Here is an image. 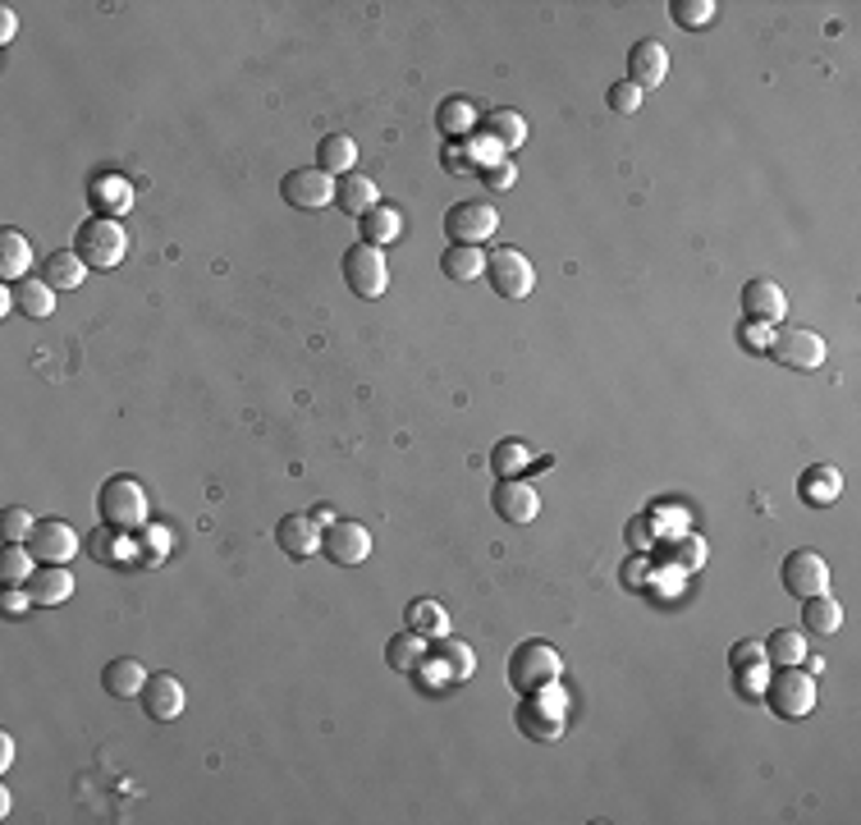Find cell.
Masks as SVG:
<instances>
[{"mask_svg":"<svg viewBox=\"0 0 861 825\" xmlns=\"http://www.w3.org/2000/svg\"><path fill=\"white\" fill-rule=\"evenodd\" d=\"M404 619H408V629H412V633H422L427 642L450 637V614H445V606H440V601H431V597H417V601H408Z\"/></svg>","mask_w":861,"mask_h":825,"instance_id":"cell-29","label":"cell"},{"mask_svg":"<svg viewBox=\"0 0 861 825\" xmlns=\"http://www.w3.org/2000/svg\"><path fill=\"white\" fill-rule=\"evenodd\" d=\"M623 536H628V546H633L637 555H650V551H656V523H650V513H637V519H628Z\"/></svg>","mask_w":861,"mask_h":825,"instance_id":"cell-42","label":"cell"},{"mask_svg":"<svg viewBox=\"0 0 861 825\" xmlns=\"http://www.w3.org/2000/svg\"><path fill=\"white\" fill-rule=\"evenodd\" d=\"M275 541L290 560H311L321 551V523L311 519V513H290V519L275 528Z\"/></svg>","mask_w":861,"mask_h":825,"instance_id":"cell-15","label":"cell"},{"mask_svg":"<svg viewBox=\"0 0 861 825\" xmlns=\"http://www.w3.org/2000/svg\"><path fill=\"white\" fill-rule=\"evenodd\" d=\"M138 702H143V711H147L151 720H161V725H166V720H179V715H184V683H179L174 675H151Z\"/></svg>","mask_w":861,"mask_h":825,"instance_id":"cell-17","label":"cell"},{"mask_svg":"<svg viewBox=\"0 0 861 825\" xmlns=\"http://www.w3.org/2000/svg\"><path fill=\"white\" fill-rule=\"evenodd\" d=\"M766 353H774V363H784L793 372H816L825 363V340L816 330H806V326H784V330L770 335Z\"/></svg>","mask_w":861,"mask_h":825,"instance_id":"cell-8","label":"cell"},{"mask_svg":"<svg viewBox=\"0 0 861 825\" xmlns=\"http://www.w3.org/2000/svg\"><path fill=\"white\" fill-rule=\"evenodd\" d=\"M321 551H326V560H335V564H344V569H353V564H362L372 555V532L362 528V523H353V519H335L326 532H321Z\"/></svg>","mask_w":861,"mask_h":825,"instance_id":"cell-10","label":"cell"},{"mask_svg":"<svg viewBox=\"0 0 861 825\" xmlns=\"http://www.w3.org/2000/svg\"><path fill=\"white\" fill-rule=\"evenodd\" d=\"M477 134H482L495 151H505V157H513V151L528 143V120L518 115V111H505V106H500V111H490V115L477 124Z\"/></svg>","mask_w":861,"mask_h":825,"instance_id":"cell-18","label":"cell"},{"mask_svg":"<svg viewBox=\"0 0 861 825\" xmlns=\"http://www.w3.org/2000/svg\"><path fill=\"white\" fill-rule=\"evenodd\" d=\"M42 280H46V285L56 290V294H60V290H78V285L88 280V267H83V257H78L73 248H56V252L46 257Z\"/></svg>","mask_w":861,"mask_h":825,"instance_id":"cell-26","label":"cell"},{"mask_svg":"<svg viewBox=\"0 0 861 825\" xmlns=\"http://www.w3.org/2000/svg\"><path fill=\"white\" fill-rule=\"evenodd\" d=\"M646 564H650V560H642V555L633 551V560L623 564V574H619V578H623V587H633V591H637V587H646Z\"/></svg>","mask_w":861,"mask_h":825,"instance_id":"cell-50","label":"cell"},{"mask_svg":"<svg viewBox=\"0 0 861 825\" xmlns=\"http://www.w3.org/2000/svg\"><path fill=\"white\" fill-rule=\"evenodd\" d=\"M665 79H669V50L656 37H642L628 50V83L637 92H646V88H660Z\"/></svg>","mask_w":861,"mask_h":825,"instance_id":"cell-14","label":"cell"},{"mask_svg":"<svg viewBox=\"0 0 861 825\" xmlns=\"http://www.w3.org/2000/svg\"><path fill=\"white\" fill-rule=\"evenodd\" d=\"M490 463H495V473H500V477H518L536 459H532V450L523 441H500V445H495V454H490Z\"/></svg>","mask_w":861,"mask_h":825,"instance_id":"cell-37","label":"cell"},{"mask_svg":"<svg viewBox=\"0 0 861 825\" xmlns=\"http://www.w3.org/2000/svg\"><path fill=\"white\" fill-rule=\"evenodd\" d=\"M564 711H568V707H551V711H541V702H536V698H528L523 707H518V730H523L532 743H555V738L564 734Z\"/></svg>","mask_w":861,"mask_h":825,"instance_id":"cell-22","label":"cell"},{"mask_svg":"<svg viewBox=\"0 0 861 825\" xmlns=\"http://www.w3.org/2000/svg\"><path fill=\"white\" fill-rule=\"evenodd\" d=\"M435 656H440L435 669H445L450 683H463V679L477 675V656H473V647H463V642H454V637H440V642H435Z\"/></svg>","mask_w":861,"mask_h":825,"instance_id":"cell-34","label":"cell"},{"mask_svg":"<svg viewBox=\"0 0 861 825\" xmlns=\"http://www.w3.org/2000/svg\"><path fill=\"white\" fill-rule=\"evenodd\" d=\"M738 679H743V692H766V683H770V675H766V660L743 665V669H738Z\"/></svg>","mask_w":861,"mask_h":825,"instance_id":"cell-48","label":"cell"},{"mask_svg":"<svg viewBox=\"0 0 861 825\" xmlns=\"http://www.w3.org/2000/svg\"><path fill=\"white\" fill-rule=\"evenodd\" d=\"M280 193L290 206L298 212H321V206L335 202V174H326L321 166H303V170H290L280 179Z\"/></svg>","mask_w":861,"mask_h":825,"instance_id":"cell-9","label":"cell"},{"mask_svg":"<svg viewBox=\"0 0 861 825\" xmlns=\"http://www.w3.org/2000/svg\"><path fill=\"white\" fill-rule=\"evenodd\" d=\"M14 29H19V19H14V10L5 5V10H0V46L14 42Z\"/></svg>","mask_w":861,"mask_h":825,"instance_id":"cell-53","label":"cell"},{"mask_svg":"<svg viewBox=\"0 0 861 825\" xmlns=\"http://www.w3.org/2000/svg\"><path fill=\"white\" fill-rule=\"evenodd\" d=\"M404 235V216H399V206H372L367 216H362V244H395Z\"/></svg>","mask_w":861,"mask_h":825,"instance_id":"cell-33","label":"cell"},{"mask_svg":"<svg viewBox=\"0 0 861 825\" xmlns=\"http://www.w3.org/2000/svg\"><path fill=\"white\" fill-rule=\"evenodd\" d=\"M335 206H339L344 216L362 221V216L372 212V206H381V189H376V179L358 174V170L339 174V179H335Z\"/></svg>","mask_w":861,"mask_h":825,"instance_id":"cell-16","label":"cell"},{"mask_svg":"<svg viewBox=\"0 0 861 825\" xmlns=\"http://www.w3.org/2000/svg\"><path fill=\"white\" fill-rule=\"evenodd\" d=\"M115 536H124V532H115V528H106V523H101V528L92 532V541H88V546H92V555H97V560H120V555H124V546H120Z\"/></svg>","mask_w":861,"mask_h":825,"instance_id":"cell-45","label":"cell"},{"mask_svg":"<svg viewBox=\"0 0 861 825\" xmlns=\"http://www.w3.org/2000/svg\"><path fill=\"white\" fill-rule=\"evenodd\" d=\"M761 647H766V660H774L779 669L806 660V637H802L797 629H774V633L761 642Z\"/></svg>","mask_w":861,"mask_h":825,"instance_id":"cell-35","label":"cell"},{"mask_svg":"<svg viewBox=\"0 0 861 825\" xmlns=\"http://www.w3.org/2000/svg\"><path fill=\"white\" fill-rule=\"evenodd\" d=\"M784 307H789V298H784V290L774 285V280H747L743 285V313H747V321H779L784 317Z\"/></svg>","mask_w":861,"mask_h":825,"instance_id":"cell-20","label":"cell"},{"mask_svg":"<svg viewBox=\"0 0 861 825\" xmlns=\"http://www.w3.org/2000/svg\"><path fill=\"white\" fill-rule=\"evenodd\" d=\"M73 252L83 257L88 271H115V267L124 262V252H128V235L120 229V221H111V216H92V221L78 225Z\"/></svg>","mask_w":861,"mask_h":825,"instance_id":"cell-2","label":"cell"},{"mask_svg":"<svg viewBox=\"0 0 861 825\" xmlns=\"http://www.w3.org/2000/svg\"><path fill=\"white\" fill-rule=\"evenodd\" d=\"M784 591L789 597H820V591H829V564L816 555V551H793L784 560Z\"/></svg>","mask_w":861,"mask_h":825,"instance_id":"cell-11","label":"cell"},{"mask_svg":"<svg viewBox=\"0 0 861 825\" xmlns=\"http://www.w3.org/2000/svg\"><path fill=\"white\" fill-rule=\"evenodd\" d=\"M134 546H138V560L147 564V569H156V564L166 560V532L161 528H143V532H134Z\"/></svg>","mask_w":861,"mask_h":825,"instance_id":"cell-39","label":"cell"},{"mask_svg":"<svg viewBox=\"0 0 861 825\" xmlns=\"http://www.w3.org/2000/svg\"><path fill=\"white\" fill-rule=\"evenodd\" d=\"M756 660H766V647L756 637H747V642H738L734 652H728V665L734 669H743V665H756Z\"/></svg>","mask_w":861,"mask_h":825,"instance_id":"cell-47","label":"cell"},{"mask_svg":"<svg viewBox=\"0 0 861 825\" xmlns=\"http://www.w3.org/2000/svg\"><path fill=\"white\" fill-rule=\"evenodd\" d=\"M317 166H321L326 174H349V170L358 166V143H353L349 134H326V138L317 143Z\"/></svg>","mask_w":861,"mask_h":825,"instance_id":"cell-32","label":"cell"},{"mask_svg":"<svg viewBox=\"0 0 861 825\" xmlns=\"http://www.w3.org/2000/svg\"><path fill=\"white\" fill-rule=\"evenodd\" d=\"M559 675H564L559 652L545 647V642H536V637L523 642V647H513V656H509V683L523 692V698H532V692L559 683Z\"/></svg>","mask_w":861,"mask_h":825,"instance_id":"cell-3","label":"cell"},{"mask_svg":"<svg viewBox=\"0 0 861 825\" xmlns=\"http://www.w3.org/2000/svg\"><path fill=\"white\" fill-rule=\"evenodd\" d=\"M743 344H747L751 353L770 349V326H766V321H747V326H743Z\"/></svg>","mask_w":861,"mask_h":825,"instance_id":"cell-49","label":"cell"},{"mask_svg":"<svg viewBox=\"0 0 861 825\" xmlns=\"http://www.w3.org/2000/svg\"><path fill=\"white\" fill-rule=\"evenodd\" d=\"M495 229H500V212H495V202L486 197H467V202H454L445 212V235L450 244H477L490 239Z\"/></svg>","mask_w":861,"mask_h":825,"instance_id":"cell-6","label":"cell"},{"mask_svg":"<svg viewBox=\"0 0 861 825\" xmlns=\"http://www.w3.org/2000/svg\"><path fill=\"white\" fill-rule=\"evenodd\" d=\"M490 509L500 513L505 523H532L541 513V496H536V486L523 482V477H500V486L490 491Z\"/></svg>","mask_w":861,"mask_h":825,"instance_id":"cell-12","label":"cell"},{"mask_svg":"<svg viewBox=\"0 0 861 825\" xmlns=\"http://www.w3.org/2000/svg\"><path fill=\"white\" fill-rule=\"evenodd\" d=\"M445 170L450 174H473V157H463L458 147H445Z\"/></svg>","mask_w":861,"mask_h":825,"instance_id":"cell-52","label":"cell"},{"mask_svg":"<svg viewBox=\"0 0 861 825\" xmlns=\"http://www.w3.org/2000/svg\"><path fill=\"white\" fill-rule=\"evenodd\" d=\"M477 124H482V115H477V106L467 97H445L435 106V128L445 138H473Z\"/></svg>","mask_w":861,"mask_h":825,"instance_id":"cell-23","label":"cell"},{"mask_svg":"<svg viewBox=\"0 0 861 825\" xmlns=\"http://www.w3.org/2000/svg\"><path fill=\"white\" fill-rule=\"evenodd\" d=\"M605 101H610V111H614V115H637L642 92H637L628 79H623V83H614V88H610V97H605Z\"/></svg>","mask_w":861,"mask_h":825,"instance_id":"cell-43","label":"cell"},{"mask_svg":"<svg viewBox=\"0 0 861 825\" xmlns=\"http://www.w3.org/2000/svg\"><path fill=\"white\" fill-rule=\"evenodd\" d=\"M344 285L358 298H381L389 290V267H385V252L376 244H353L344 252Z\"/></svg>","mask_w":861,"mask_h":825,"instance_id":"cell-7","label":"cell"},{"mask_svg":"<svg viewBox=\"0 0 861 825\" xmlns=\"http://www.w3.org/2000/svg\"><path fill=\"white\" fill-rule=\"evenodd\" d=\"M29 606H33L29 587H23V591H19V587H5V597H0V610H5L10 619H14V614H23V610H29Z\"/></svg>","mask_w":861,"mask_h":825,"instance_id":"cell-51","label":"cell"},{"mask_svg":"<svg viewBox=\"0 0 861 825\" xmlns=\"http://www.w3.org/2000/svg\"><path fill=\"white\" fill-rule=\"evenodd\" d=\"M147 665L138 660V656H115L106 669H101V683H106V692L111 698H120V702H134V698H143V688H147Z\"/></svg>","mask_w":861,"mask_h":825,"instance_id":"cell-19","label":"cell"},{"mask_svg":"<svg viewBox=\"0 0 861 825\" xmlns=\"http://www.w3.org/2000/svg\"><path fill=\"white\" fill-rule=\"evenodd\" d=\"M711 19H715V0H673L678 29H706Z\"/></svg>","mask_w":861,"mask_h":825,"instance_id":"cell-38","label":"cell"},{"mask_svg":"<svg viewBox=\"0 0 861 825\" xmlns=\"http://www.w3.org/2000/svg\"><path fill=\"white\" fill-rule=\"evenodd\" d=\"M766 702L774 715L784 720H802L816 711V675H806L797 665H784L779 675L766 683Z\"/></svg>","mask_w":861,"mask_h":825,"instance_id":"cell-5","label":"cell"},{"mask_svg":"<svg viewBox=\"0 0 861 825\" xmlns=\"http://www.w3.org/2000/svg\"><path fill=\"white\" fill-rule=\"evenodd\" d=\"M482 179H486V189H490V193H505V189H513L518 166H513L509 157H500L495 166H486V170H482Z\"/></svg>","mask_w":861,"mask_h":825,"instance_id":"cell-44","label":"cell"},{"mask_svg":"<svg viewBox=\"0 0 861 825\" xmlns=\"http://www.w3.org/2000/svg\"><path fill=\"white\" fill-rule=\"evenodd\" d=\"M10 761H14V738L0 734V770H10Z\"/></svg>","mask_w":861,"mask_h":825,"instance_id":"cell-54","label":"cell"},{"mask_svg":"<svg viewBox=\"0 0 861 825\" xmlns=\"http://www.w3.org/2000/svg\"><path fill=\"white\" fill-rule=\"evenodd\" d=\"M29 551L37 564H69L78 555V532L65 519H37V528L29 536Z\"/></svg>","mask_w":861,"mask_h":825,"instance_id":"cell-13","label":"cell"},{"mask_svg":"<svg viewBox=\"0 0 861 825\" xmlns=\"http://www.w3.org/2000/svg\"><path fill=\"white\" fill-rule=\"evenodd\" d=\"M23 587H29L33 606H65L73 597V574H69V564H42Z\"/></svg>","mask_w":861,"mask_h":825,"instance_id":"cell-21","label":"cell"},{"mask_svg":"<svg viewBox=\"0 0 861 825\" xmlns=\"http://www.w3.org/2000/svg\"><path fill=\"white\" fill-rule=\"evenodd\" d=\"M440 271H445L454 285H473L477 275H486V252L477 244H450L440 257Z\"/></svg>","mask_w":861,"mask_h":825,"instance_id":"cell-27","label":"cell"},{"mask_svg":"<svg viewBox=\"0 0 861 825\" xmlns=\"http://www.w3.org/2000/svg\"><path fill=\"white\" fill-rule=\"evenodd\" d=\"M92 202L106 206V212H124V206H128V184H124V179H97Z\"/></svg>","mask_w":861,"mask_h":825,"instance_id":"cell-40","label":"cell"},{"mask_svg":"<svg viewBox=\"0 0 861 825\" xmlns=\"http://www.w3.org/2000/svg\"><path fill=\"white\" fill-rule=\"evenodd\" d=\"M673 555H678V564H683V569H701V555H706V541L701 536H683L673 546Z\"/></svg>","mask_w":861,"mask_h":825,"instance_id":"cell-46","label":"cell"},{"mask_svg":"<svg viewBox=\"0 0 861 825\" xmlns=\"http://www.w3.org/2000/svg\"><path fill=\"white\" fill-rule=\"evenodd\" d=\"M29 267H33V244L19 229H0V275H5V285L29 275Z\"/></svg>","mask_w":861,"mask_h":825,"instance_id":"cell-31","label":"cell"},{"mask_svg":"<svg viewBox=\"0 0 861 825\" xmlns=\"http://www.w3.org/2000/svg\"><path fill=\"white\" fill-rule=\"evenodd\" d=\"M486 275H490V290L505 303H523L536 290V267L528 262L523 248H495L486 257Z\"/></svg>","mask_w":861,"mask_h":825,"instance_id":"cell-4","label":"cell"},{"mask_svg":"<svg viewBox=\"0 0 861 825\" xmlns=\"http://www.w3.org/2000/svg\"><path fill=\"white\" fill-rule=\"evenodd\" d=\"M29 578H33V551H29V541H10L5 555H0V583H5V587H23Z\"/></svg>","mask_w":861,"mask_h":825,"instance_id":"cell-36","label":"cell"},{"mask_svg":"<svg viewBox=\"0 0 861 825\" xmlns=\"http://www.w3.org/2000/svg\"><path fill=\"white\" fill-rule=\"evenodd\" d=\"M843 629V606L829 597V591H820V597H806L802 606V633H816V637H834Z\"/></svg>","mask_w":861,"mask_h":825,"instance_id":"cell-28","label":"cell"},{"mask_svg":"<svg viewBox=\"0 0 861 825\" xmlns=\"http://www.w3.org/2000/svg\"><path fill=\"white\" fill-rule=\"evenodd\" d=\"M10 294H14V307H19V313L33 317V321H42V317L56 313V290H50L42 275H23V280H14Z\"/></svg>","mask_w":861,"mask_h":825,"instance_id":"cell-25","label":"cell"},{"mask_svg":"<svg viewBox=\"0 0 861 825\" xmlns=\"http://www.w3.org/2000/svg\"><path fill=\"white\" fill-rule=\"evenodd\" d=\"M97 513H101V523L115 528V532H124V536L143 532V528H147V513H151L143 482L128 477V473H120V477H111V482H101V491H97Z\"/></svg>","mask_w":861,"mask_h":825,"instance_id":"cell-1","label":"cell"},{"mask_svg":"<svg viewBox=\"0 0 861 825\" xmlns=\"http://www.w3.org/2000/svg\"><path fill=\"white\" fill-rule=\"evenodd\" d=\"M427 647L431 642L422 637V633H395L389 637V647H385V660H389V669H399V675H417L422 669V660H427Z\"/></svg>","mask_w":861,"mask_h":825,"instance_id":"cell-30","label":"cell"},{"mask_svg":"<svg viewBox=\"0 0 861 825\" xmlns=\"http://www.w3.org/2000/svg\"><path fill=\"white\" fill-rule=\"evenodd\" d=\"M311 519L330 528V523H335V509H330V505H317V509H311Z\"/></svg>","mask_w":861,"mask_h":825,"instance_id":"cell-55","label":"cell"},{"mask_svg":"<svg viewBox=\"0 0 861 825\" xmlns=\"http://www.w3.org/2000/svg\"><path fill=\"white\" fill-rule=\"evenodd\" d=\"M33 528H37V519L29 509H19V505H10L5 513H0V532H5V541H29Z\"/></svg>","mask_w":861,"mask_h":825,"instance_id":"cell-41","label":"cell"},{"mask_svg":"<svg viewBox=\"0 0 861 825\" xmlns=\"http://www.w3.org/2000/svg\"><path fill=\"white\" fill-rule=\"evenodd\" d=\"M839 491H843V473L834 468V463H812V468L802 473V482H797V496L806 505H834V500H839Z\"/></svg>","mask_w":861,"mask_h":825,"instance_id":"cell-24","label":"cell"}]
</instances>
